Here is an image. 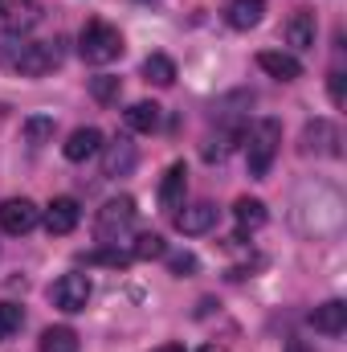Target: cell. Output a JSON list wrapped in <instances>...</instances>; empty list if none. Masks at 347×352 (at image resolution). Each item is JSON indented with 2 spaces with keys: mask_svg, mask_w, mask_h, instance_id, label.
Masks as SVG:
<instances>
[{
  "mask_svg": "<svg viewBox=\"0 0 347 352\" xmlns=\"http://www.w3.org/2000/svg\"><path fill=\"white\" fill-rule=\"evenodd\" d=\"M41 352H78V332L74 328H45Z\"/></svg>",
  "mask_w": 347,
  "mask_h": 352,
  "instance_id": "cell-20",
  "label": "cell"
},
{
  "mask_svg": "<svg viewBox=\"0 0 347 352\" xmlns=\"http://www.w3.org/2000/svg\"><path fill=\"white\" fill-rule=\"evenodd\" d=\"M37 221H41V209H37L29 197H8V201L0 205V230L12 234V238H16V234H29Z\"/></svg>",
  "mask_w": 347,
  "mask_h": 352,
  "instance_id": "cell-6",
  "label": "cell"
},
{
  "mask_svg": "<svg viewBox=\"0 0 347 352\" xmlns=\"http://www.w3.org/2000/svg\"><path fill=\"white\" fill-rule=\"evenodd\" d=\"M261 16H265V0H233L225 8V21L233 29H254V25H261Z\"/></svg>",
  "mask_w": 347,
  "mask_h": 352,
  "instance_id": "cell-16",
  "label": "cell"
},
{
  "mask_svg": "<svg viewBox=\"0 0 347 352\" xmlns=\"http://www.w3.org/2000/svg\"><path fill=\"white\" fill-rule=\"evenodd\" d=\"M311 324H315V332L339 336V332L347 328V303H344V299H327L323 307H315V311H311Z\"/></svg>",
  "mask_w": 347,
  "mask_h": 352,
  "instance_id": "cell-13",
  "label": "cell"
},
{
  "mask_svg": "<svg viewBox=\"0 0 347 352\" xmlns=\"http://www.w3.org/2000/svg\"><path fill=\"white\" fill-rule=\"evenodd\" d=\"M135 201L131 197H115V201H106L102 209H98V221H94V234H98V242H110V246H119V238L135 226Z\"/></svg>",
  "mask_w": 347,
  "mask_h": 352,
  "instance_id": "cell-2",
  "label": "cell"
},
{
  "mask_svg": "<svg viewBox=\"0 0 347 352\" xmlns=\"http://www.w3.org/2000/svg\"><path fill=\"white\" fill-rule=\"evenodd\" d=\"M49 299H53V307H62V311H86L90 278L86 274H62V278L49 287Z\"/></svg>",
  "mask_w": 347,
  "mask_h": 352,
  "instance_id": "cell-5",
  "label": "cell"
},
{
  "mask_svg": "<svg viewBox=\"0 0 347 352\" xmlns=\"http://www.w3.org/2000/svg\"><path fill=\"white\" fill-rule=\"evenodd\" d=\"M143 78L156 82V87H172L176 82V62L168 54H152V58L143 62Z\"/></svg>",
  "mask_w": 347,
  "mask_h": 352,
  "instance_id": "cell-19",
  "label": "cell"
},
{
  "mask_svg": "<svg viewBox=\"0 0 347 352\" xmlns=\"http://www.w3.org/2000/svg\"><path fill=\"white\" fill-rule=\"evenodd\" d=\"M78 50H82V58H86L90 66H106V62H115L123 54V37H119L115 25L90 21L86 29H82V37H78Z\"/></svg>",
  "mask_w": 347,
  "mask_h": 352,
  "instance_id": "cell-1",
  "label": "cell"
},
{
  "mask_svg": "<svg viewBox=\"0 0 347 352\" xmlns=\"http://www.w3.org/2000/svg\"><path fill=\"white\" fill-rule=\"evenodd\" d=\"M164 254H168V246H164L160 234H139V238H135L131 258H143V263H147V258H164Z\"/></svg>",
  "mask_w": 347,
  "mask_h": 352,
  "instance_id": "cell-23",
  "label": "cell"
},
{
  "mask_svg": "<svg viewBox=\"0 0 347 352\" xmlns=\"http://www.w3.org/2000/svg\"><path fill=\"white\" fill-rule=\"evenodd\" d=\"M119 90H123V82H119V78H110V74L90 78V94H94L98 102H115V98H119Z\"/></svg>",
  "mask_w": 347,
  "mask_h": 352,
  "instance_id": "cell-25",
  "label": "cell"
},
{
  "mask_svg": "<svg viewBox=\"0 0 347 352\" xmlns=\"http://www.w3.org/2000/svg\"><path fill=\"white\" fill-rule=\"evenodd\" d=\"M344 135H339V127L331 123V119H315V123H307V131H302V148L307 152H319V156H344Z\"/></svg>",
  "mask_w": 347,
  "mask_h": 352,
  "instance_id": "cell-7",
  "label": "cell"
},
{
  "mask_svg": "<svg viewBox=\"0 0 347 352\" xmlns=\"http://www.w3.org/2000/svg\"><path fill=\"white\" fill-rule=\"evenodd\" d=\"M8 66L16 74H25V78H41V74H49L58 66V50L53 45H41V41H33V45L21 41V50L8 58Z\"/></svg>",
  "mask_w": 347,
  "mask_h": 352,
  "instance_id": "cell-4",
  "label": "cell"
},
{
  "mask_svg": "<svg viewBox=\"0 0 347 352\" xmlns=\"http://www.w3.org/2000/svg\"><path fill=\"white\" fill-rule=\"evenodd\" d=\"M286 352H311L302 340H286Z\"/></svg>",
  "mask_w": 347,
  "mask_h": 352,
  "instance_id": "cell-29",
  "label": "cell"
},
{
  "mask_svg": "<svg viewBox=\"0 0 347 352\" xmlns=\"http://www.w3.org/2000/svg\"><path fill=\"white\" fill-rule=\"evenodd\" d=\"M156 352H184L180 344H164V349H156Z\"/></svg>",
  "mask_w": 347,
  "mask_h": 352,
  "instance_id": "cell-32",
  "label": "cell"
},
{
  "mask_svg": "<svg viewBox=\"0 0 347 352\" xmlns=\"http://www.w3.org/2000/svg\"><path fill=\"white\" fill-rule=\"evenodd\" d=\"M8 21H12V29H29V25H37V21H41V8H37L33 0H12Z\"/></svg>",
  "mask_w": 347,
  "mask_h": 352,
  "instance_id": "cell-21",
  "label": "cell"
},
{
  "mask_svg": "<svg viewBox=\"0 0 347 352\" xmlns=\"http://www.w3.org/2000/svg\"><path fill=\"white\" fill-rule=\"evenodd\" d=\"M331 102H335V107H344V102H347V90H344V74H339V70L331 74Z\"/></svg>",
  "mask_w": 347,
  "mask_h": 352,
  "instance_id": "cell-28",
  "label": "cell"
},
{
  "mask_svg": "<svg viewBox=\"0 0 347 352\" xmlns=\"http://www.w3.org/2000/svg\"><path fill=\"white\" fill-rule=\"evenodd\" d=\"M258 66L270 74V78H278V82H294V78H302V62H298L294 54L261 50V54H258Z\"/></svg>",
  "mask_w": 347,
  "mask_h": 352,
  "instance_id": "cell-12",
  "label": "cell"
},
{
  "mask_svg": "<svg viewBox=\"0 0 347 352\" xmlns=\"http://www.w3.org/2000/svg\"><path fill=\"white\" fill-rule=\"evenodd\" d=\"M221 209L213 201H196V205H184V213H176V230L180 234H208L217 226Z\"/></svg>",
  "mask_w": 347,
  "mask_h": 352,
  "instance_id": "cell-9",
  "label": "cell"
},
{
  "mask_svg": "<svg viewBox=\"0 0 347 352\" xmlns=\"http://www.w3.org/2000/svg\"><path fill=\"white\" fill-rule=\"evenodd\" d=\"M53 135V115H29L25 119V140L37 148V144H45Z\"/></svg>",
  "mask_w": 347,
  "mask_h": 352,
  "instance_id": "cell-22",
  "label": "cell"
},
{
  "mask_svg": "<svg viewBox=\"0 0 347 352\" xmlns=\"http://www.w3.org/2000/svg\"><path fill=\"white\" fill-rule=\"evenodd\" d=\"M135 164H139V152H135V144L127 135H119L115 144H106V152H102V173L106 176H131Z\"/></svg>",
  "mask_w": 347,
  "mask_h": 352,
  "instance_id": "cell-10",
  "label": "cell"
},
{
  "mask_svg": "<svg viewBox=\"0 0 347 352\" xmlns=\"http://www.w3.org/2000/svg\"><path fill=\"white\" fill-rule=\"evenodd\" d=\"M8 8H12V0H0V16H8Z\"/></svg>",
  "mask_w": 347,
  "mask_h": 352,
  "instance_id": "cell-31",
  "label": "cell"
},
{
  "mask_svg": "<svg viewBox=\"0 0 347 352\" xmlns=\"http://www.w3.org/2000/svg\"><path fill=\"white\" fill-rule=\"evenodd\" d=\"M86 263H102V266H127V263H131V254H123V250H98V254H90Z\"/></svg>",
  "mask_w": 347,
  "mask_h": 352,
  "instance_id": "cell-27",
  "label": "cell"
},
{
  "mask_svg": "<svg viewBox=\"0 0 347 352\" xmlns=\"http://www.w3.org/2000/svg\"><path fill=\"white\" fill-rule=\"evenodd\" d=\"M123 119H127L131 131H156L160 127V107L156 102H131L123 111Z\"/></svg>",
  "mask_w": 347,
  "mask_h": 352,
  "instance_id": "cell-17",
  "label": "cell"
},
{
  "mask_svg": "<svg viewBox=\"0 0 347 352\" xmlns=\"http://www.w3.org/2000/svg\"><path fill=\"white\" fill-rule=\"evenodd\" d=\"M78 221H82V205L74 201V197H53L49 201V209H45V230L49 234H74L78 230Z\"/></svg>",
  "mask_w": 347,
  "mask_h": 352,
  "instance_id": "cell-8",
  "label": "cell"
},
{
  "mask_svg": "<svg viewBox=\"0 0 347 352\" xmlns=\"http://www.w3.org/2000/svg\"><path fill=\"white\" fill-rule=\"evenodd\" d=\"M62 152H66L70 164H82V160H90V156L102 152V131H98V127H78V131L62 144Z\"/></svg>",
  "mask_w": 347,
  "mask_h": 352,
  "instance_id": "cell-11",
  "label": "cell"
},
{
  "mask_svg": "<svg viewBox=\"0 0 347 352\" xmlns=\"http://www.w3.org/2000/svg\"><path fill=\"white\" fill-rule=\"evenodd\" d=\"M184 192H188V168L184 164H172L164 180H160V205L164 209H180L184 205Z\"/></svg>",
  "mask_w": 347,
  "mask_h": 352,
  "instance_id": "cell-14",
  "label": "cell"
},
{
  "mask_svg": "<svg viewBox=\"0 0 347 352\" xmlns=\"http://www.w3.org/2000/svg\"><path fill=\"white\" fill-rule=\"evenodd\" d=\"M278 144H282V123L278 119H261L250 135V176H265L274 156H278Z\"/></svg>",
  "mask_w": 347,
  "mask_h": 352,
  "instance_id": "cell-3",
  "label": "cell"
},
{
  "mask_svg": "<svg viewBox=\"0 0 347 352\" xmlns=\"http://www.w3.org/2000/svg\"><path fill=\"white\" fill-rule=\"evenodd\" d=\"M168 270H172L176 278H188V274H196V270H200V258H196V254H188V250H184V254H172V258H168Z\"/></svg>",
  "mask_w": 347,
  "mask_h": 352,
  "instance_id": "cell-26",
  "label": "cell"
},
{
  "mask_svg": "<svg viewBox=\"0 0 347 352\" xmlns=\"http://www.w3.org/2000/svg\"><path fill=\"white\" fill-rule=\"evenodd\" d=\"M21 324H25V311L16 303H0V340H8L12 332H21Z\"/></svg>",
  "mask_w": 347,
  "mask_h": 352,
  "instance_id": "cell-24",
  "label": "cell"
},
{
  "mask_svg": "<svg viewBox=\"0 0 347 352\" xmlns=\"http://www.w3.org/2000/svg\"><path fill=\"white\" fill-rule=\"evenodd\" d=\"M315 33H319L315 12H294V16L286 21V41H290L294 50H311V45H315Z\"/></svg>",
  "mask_w": 347,
  "mask_h": 352,
  "instance_id": "cell-15",
  "label": "cell"
},
{
  "mask_svg": "<svg viewBox=\"0 0 347 352\" xmlns=\"http://www.w3.org/2000/svg\"><path fill=\"white\" fill-rule=\"evenodd\" d=\"M200 352H229V349H225V344H204Z\"/></svg>",
  "mask_w": 347,
  "mask_h": 352,
  "instance_id": "cell-30",
  "label": "cell"
},
{
  "mask_svg": "<svg viewBox=\"0 0 347 352\" xmlns=\"http://www.w3.org/2000/svg\"><path fill=\"white\" fill-rule=\"evenodd\" d=\"M233 217H237L241 230H261L270 213H265V205H261L258 197H241V201L233 205Z\"/></svg>",
  "mask_w": 347,
  "mask_h": 352,
  "instance_id": "cell-18",
  "label": "cell"
}]
</instances>
